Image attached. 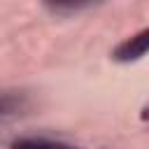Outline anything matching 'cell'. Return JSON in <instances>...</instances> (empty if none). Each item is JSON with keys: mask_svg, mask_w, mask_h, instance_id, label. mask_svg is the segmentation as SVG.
Instances as JSON below:
<instances>
[{"mask_svg": "<svg viewBox=\"0 0 149 149\" xmlns=\"http://www.w3.org/2000/svg\"><path fill=\"white\" fill-rule=\"evenodd\" d=\"M26 107V95L21 91H0V119L12 116Z\"/></svg>", "mask_w": 149, "mask_h": 149, "instance_id": "cell-3", "label": "cell"}, {"mask_svg": "<svg viewBox=\"0 0 149 149\" xmlns=\"http://www.w3.org/2000/svg\"><path fill=\"white\" fill-rule=\"evenodd\" d=\"M9 149H81V147L61 140H47V137H19L9 142Z\"/></svg>", "mask_w": 149, "mask_h": 149, "instance_id": "cell-2", "label": "cell"}, {"mask_svg": "<svg viewBox=\"0 0 149 149\" xmlns=\"http://www.w3.org/2000/svg\"><path fill=\"white\" fill-rule=\"evenodd\" d=\"M147 54H149V26L142 28V30H137V33H133L123 42H119L112 49L109 58L114 63H123L126 65V63H135V61L144 58Z\"/></svg>", "mask_w": 149, "mask_h": 149, "instance_id": "cell-1", "label": "cell"}, {"mask_svg": "<svg viewBox=\"0 0 149 149\" xmlns=\"http://www.w3.org/2000/svg\"><path fill=\"white\" fill-rule=\"evenodd\" d=\"M88 5L86 2H54V5H47V9H51L54 14H65V12H79V9H86Z\"/></svg>", "mask_w": 149, "mask_h": 149, "instance_id": "cell-4", "label": "cell"}]
</instances>
